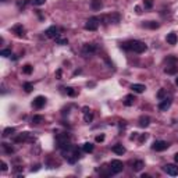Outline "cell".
Wrapping results in <instances>:
<instances>
[{
	"label": "cell",
	"mask_w": 178,
	"mask_h": 178,
	"mask_svg": "<svg viewBox=\"0 0 178 178\" xmlns=\"http://www.w3.org/2000/svg\"><path fill=\"white\" fill-rule=\"evenodd\" d=\"M123 47L127 50H131V52H135V53H143L148 49L146 44L143 42H141V40H129V42L124 43Z\"/></svg>",
	"instance_id": "cell-1"
},
{
	"label": "cell",
	"mask_w": 178,
	"mask_h": 178,
	"mask_svg": "<svg viewBox=\"0 0 178 178\" xmlns=\"http://www.w3.org/2000/svg\"><path fill=\"white\" fill-rule=\"evenodd\" d=\"M99 24H100L99 17H91L87 21V24H85V29H88V31H96L99 28Z\"/></svg>",
	"instance_id": "cell-2"
},
{
	"label": "cell",
	"mask_w": 178,
	"mask_h": 178,
	"mask_svg": "<svg viewBox=\"0 0 178 178\" xmlns=\"http://www.w3.org/2000/svg\"><path fill=\"white\" fill-rule=\"evenodd\" d=\"M124 168V164L123 162H120V160H111L110 163V170H111V174H118L121 173Z\"/></svg>",
	"instance_id": "cell-3"
},
{
	"label": "cell",
	"mask_w": 178,
	"mask_h": 178,
	"mask_svg": "<svg viewBox=\"0 0 178 178\" xmlns=\"http://www.w3.org/2000/svg\"><path fill=\"white\" fill-rule=\"evenodd\" d=\"M168 148V143L166 141H156L153 142L152 145V149L156 150V152H163V150H166Z\"/></svg>",
	"instance_id": "cell-4"
},
{
	"label": "cell",
	"mask_w": 178,
	"mask_h": 178,
	"mask_svg": "<svg viewBox=\"0 0 178 178\" xmlns=\"http://www.w3.org/2000/svg\"><path fill=\"white\" fill-rule=\"evenodd\" d=\"M163 170H164L166 173H167L168 176H171V177L178 176V167L176 164H166L164 167H163Z\"/></svg>",
	"instance_id": "cell-5"
},
{
	"label": "cell",
	"mask_w": 178,
	"mask_h": 178,
	"mask_svg": "<svg viewBox=\"0 0 178 178\" xmlns=\"http://www.w3.org/2000/svg\"><path fill=\"white\" fill-rule=\"evenodd\" d=\"M44 105H46V97L43 96H36L34 99V102H32V106L36 109H42Z\"/></svg>",
	"instance_id": "cell-6"
},
{
	"label": "cell",
	"mask_w": 178,
	"mask_h": 178,
	"mask_svg": "<svg viewBox=\"0 0 178 178\" xmlns=\"http://www.w3.org/2000/svg\"><path fill=\"white\" fill-rule=\"evenodd\" d=\"M170 106H171V99L164 97V99H162V102H160V105H159V110L167 111L168 109H170Z\"/></svg>",
	"instance_id": "cell-7"
},
{
	"label": "cell",
	"mask_w": 178,
	"mask_h": 178,
	"mask_svg": "<svg viewBox=\"0 0 178 178\" xmlns=\"http://www.w3.org/2000/svg\"><path fill=\"white\" fill-rule=\"evenodd\" d=\"M46 36L47 38H53V39H56V38L59 36V28L57 26H50V28L46 29Z\"/></svg>",
	"instance_id": "cell-8"
},
{
	"label": "cell",
	"mask_w": 178,
	"mask_h": 178,
	"mask_svg": "<svg viewBox=\"0 0 178 178\" xmlns=\"http://www.w3.org/2000/svg\"><path fill=\"white\" fill-rule=\"evenodd\" d=\"M96 52V46L95 44H85L84 46V49H82V53H84L85 56H89V54H92V53H95Z\"/></svg>",
	"instance_id": "cell-9"
},
{
	"label": "cell",
	"mask_w": 178,
	"mask_h": 178,
	"mask_svg": "<svg viewBox=\"0 0 178 178\" xmlns=\"http://www.w3.org/2000/svg\"><path fill=\"white\" fill-rule=\"evenodd\" d=\"M131 89L135 93H143L145 91H146V87L145 85H142V84H132L131 85Z\"/></svg>",
	"instance_id": "cell-10"
},
{
	"label": "cell",
	"mask_w": 178,
	"mask_h": 178,
	"mask_svg": "<svg viewBox=\"0 0 178 178\" xmlns=\"http://www.w3.org/2000/svg\"><path fill=\"white\" fill-rule=\"evenodd\" d=\"M113 152L115 153V155H124V153H125V148L123 146V145L121 143H117V145H114V146H113Z\"/></svg>",
	"instance_id": "cell-11"
},
{
	"label": "cell",
	"mask_w": 178,
	"mask_h": 178,
	"mask_svg": "<svg viewBox=\"0 0 178 178\" xmlns=\"http://www.w3.org/2000/svg\"><path fill=\"white\" fill-rule=\"evenodd\" d=\"M91 7H92V10H95V11L100 10V8L103 7L102 0H91Z\"/></svg>",
	"instance_id": "cell-12"
},
{
	"label": "cell",
	"mask_w": 178,
	"mask_h": 178,
	"mask_svg": "<svg viewBox=\"0 0 178 178\" xmlns=\"http://www.w3.org/2000/svg\"><path fill=\"white\" fill-rule=\"evenodd\" d=\"M177 42H178L177 34L171 32V34H168V35H167V43H168V44H177Z\"/></svg>",
	"instance_id": "cell-13"
},
{
	"label": "cell",
	"mask_w": 178,
	"mask_h": 178,
	"mask_svg": "<svg viewBox=\"0 0 178 178\" xmlns=\"http://www.w3.org/2000/svg\"><path fill=\"white\" fill-rule=\"evenodd\" d=\"M143 167H145V163L142 162V160H135V162H134V164H132L134 171H141Z\"/></svg>",
	"instance_id": "cell-14"
},
{
	"label": "cell",
	"mask_w": 178,
	"mask_h": 178,
	"mask_svg": "<svg viewBox=\"0 0 178 178\" xmlns=\"http://www.w3.org/2000/svg\"><path fill=\"white\" fill-rule=\"evenodd\" d=\"M135 96L134 95H127L125 97H124V105L125 106H132L134 103H135Z\"/></svg>",
	"instance_id": "cell-15"
},
{
	"label": "cell",
	"mask_w": 178,
	"mask_h": 178,
	"mask_svg": "<svg viewBox=\"0 0 178 178\" xmlns=\"http://www.w3.org/2000/svg\"><path fill=\"white\" fill-rule=\"evenodd\" d=\"M13 32H16L18 36H24V26L21 24H17V25L13 26Z\"/></svg>",
	"instance_id": "cell-16"
},
{
	"label": "cell",
	"mask_w": 178,
	"mask_h": 178,
	"mask_svg": "<svg viewBox=\"0 0 178 178\" xmlns=\"http://www.w3.org/2000/svg\"><path fill=\"white\" fill-rule=\"evenodd\" d=\"M149 123H150V118L146 117V115H142V117L139 118V125L143 127V128H145V127L149 125Z\"/></svg>",
	"instance_id": "cell-17"
},
{
	"label": "cell",
	"mask_w": 178,
	"mask_h": 178,
	"mask_svg": "<svg viewBox=\"0 0 178 178\" xmlns=\"http://www.w3.org/2000/svg\"><path fill=\"white\" fill-rule=\"evenodd\" d=\"M82 150H84V152H87V153L93 152V145H92L91 142H85L84 146H82Z\"/></svg>",
	"instance_id": "cell-18"
},
{
	"label": "cell",
	"mask_w": 178,
	"mask_h": 178,
	"mask_svg": "<svg viewBox=\"0 0 178 178\" xmlns=\"http://www.w3.org/2000/svg\"><path fill=\"white\" fill-rule=\"evenodd\" d=\"M107 22H113V24L120 22V16H118V14H113V16H109V17H107Z\"/></svg>",
	"instance_id": "cell-19"
},
{
	"label": "cell",
	"mask_w": 178,
	"mask_h": 178,
	"mask_svg": "<svg viewBox=\"0 0 178 178\" xmlns=\"http://www.w3.org/2000/svg\"><path fill=\"white\" fill-rule=\"evenodd\" d=\"M84 110H85L84 111L85 113V117H84L85 118V123H92V120H93V114H92V113H89L87 107H85Z\"/></svg>",
	"instance_id": "cell-20"
},
{
	"label": "cell",
	"mask_w": 178,
	"mask_h": 178,
	"mask_svg": "<svg viewBox=\"0 0 178 178\" xmlns=\"http://www.w3.org/2000/svg\"><path fill=\"white\" fill-rule=\"evenodd\" d=\"M143 26H146V28H150V29H156L159 28V24H157L156 21H148L143 24Z\"/></svg>",
	"instance_id": "cell-21"
},
{
	"label": "cell",
	"mask_w": 178,
	"mask_h": 178,
	"mask_svg": "<svg viewBox=\"0 0 178 178\" xmlns=\"http://www.w3.org/2000/svg\"><path fill=\"white\" fill-rule=\"evenodd\" d=\"M14 132H16V129H14L13 127H8V128H6L4 131H3V136H10V135H13Z\"/></svg>",
	"instance_id": "cell-22"
},
{
	"label": "cell",
	"mask_w": 178,
	"mask_h": 178,
	"mask_svg": "<svg viewBox=\"0 0 178 178\" xmlns=\"http://www.w3.org/2000/svg\"><path fill=\"white\" fill-rule=\"evenodd\" d=\"M32 70H34V68H32L31 64H26V66H24V67H22V73H24V74H26V75H29V74L32 73Z\"/></svg>",
	"instance_id": "cell-23"
},
{
	"label": "cell",
	"mask_w": 178,
	"mask_h": 178,
	"mask_svg": "<svg viewBox=\"0 0 178 178\" xmlns=\"http://www.w3.org/2000/svg\"><path fill=\"white\" fill-rule=\"evenodd\" d=\"M0 56H3V57H11V50L10 49L0 50Z\"/></svg>",
	"instance_id": "cell-24"
},
{
	"label": "cell",
	"mask_w": 178,
	"mask_h": 178,
	"mask_svg": "<svg viewBox=\"0 0 178 178\" xmlns=\"http://www.w3.org/2000/svg\"><path fill=\"white\" fill-rule=\"evenodd\" d=\"M42 121H43L42 115H34V117H32V123L34 124H40Z\"/></svg>",
	"instance_id": "cell-25"
},
{
	"label": "cell",
	"mask_w": 178,
	"mask_h": 178,
	"mask_svg": "<svg viewBox=\"0 0 178 178\" xmlns=\"http://www.w3.org/2000/svg\"><path fill=\"white\" fill-rule=\"evenodd\" d=\"M56 43L63 44V46H64V44H67V43H68V40L66 39V38H60V36H57V38H56Z\"/></svg>",
	"instance_id": "cell-26"
},
{
	"label": "cell",
	"mask_w": 178,
	"mask_h": 178,
	"mask_svg": "<svg viewBox=\"0 0 178 178\" xmlns=\"http://www.w3.org/2000/svg\"><path fill=\"white\" fill-rule=\"evenodd\" d=\"M24 89H25V92H31L32 89H34V85H32L31 82H25V84H24Z\"/></svg>",
	"instance_id": "cell-27"
},
{
	"label": "cell",
	"mask_w": 178,
	"mask_h": 178,
	"mask_svg": "<svg viewBox=\"0 0 178 178\" xmlns=\"http://www.w3.org/2000/svg\"><path fill=\"white\" fill-rule=\"evenodd\" d=\"M164 71H166V73H167V74H176V73H177V67H176V66H171L170 68L167 67Z\"/></svg>",
	"instance_id": "cell-28"
},
{
	"label": "cell",
	"mask_w": 178,
	"mask_h": 178,
	"mask_svg": "<svg viewBox=\"0 0 178 178\" xmlns=\"http://www.w3.org/2000/svg\"><path fill=\"white\" fill-rule=\"evenodd\" d=\"M3 148H4V150H6L7 153H13V152H14V149H13L11 146H8V143H3Z\"/></svg>",
	"instance_id": "cell-29"
},
{
	"label": "cell",
	"mask_w": 178,
	"mask_h": 178,
	"mask_svg": "<svg viewBox=\"0 0 178 178\" xmlns=\"http://www.w3.org/2000/svg\"><path fill=\"white\" fill-rule=\"evenodd\" d=\"M46 3V0H32V4L34 6H42Z\"/></svg>",
	"instance_id": "cell-30"
},
{
	"label": "cell",
	"mask_w": 178,
	"mask_h": 178,
	"mask_svg": "<svg viewBox=\"0 0 178 178\" xmlns=\"http://www.w3.org/2000/svg\"><path fill=\"white\" fill-rule=\"evenodd\" d=\"M157 97H159V99H164V97H166V91H164V89L159 91V93H157Z\"/></svg>",
	"instance_id": "cell-31"
},
{
	"label": "cell",
	"mask_w": 178,
	"mask_h": 178,
	"mask_svg": "<svg viewBox=\"0 0 178 178\" xmlns=\"http://www.w3.org/2000/svg\"><path fill=\"white\" fill-rule=\"evenodd\" d=\"M143 4H145V7H146V8H152L153 3H152V0H145Z\"/></svg>",
	"instance_id": "cell-32"
},
{
	"label": "cell",
	"mask_w": 178,
	"mask_h": 178,
	"mask_svg": "<svg viewBox=\"0 0 178 178\" xmlns=\"http://www.w3.org/2000/svg\"><path fill=\"white\" fill-rule=\"evenodd\" d=\"M66 92L70 95V96H75V91H74L73 88H66Z\"/></svg>",
	"instance_id": "cell-33"
},
{
	"label": "cell",
	"mask_w": 178,
	"mask_h": 178,
	"mask_svg": "<svg viewBox=\"0 0 178 178\" xmlns=\"http://www.w3.org/2000/svg\"><path fill=\"white\" fill-rule=\"evenodd\" d=\"M95 139H96V142H103V141H105V135H103V134H100V135H97Z\"/></svg>",
	"instance_id": "cell-34"
},
{
	"label": "cell",
	"mask_w": 178,
	"mask_h": 178,
	"mask_svg": "<svg viewBox=\"0 0 178 178\" xmlns=\"http://www.w3.org/2000/svg\"><path fill=\"white\" fill-rule=\"evenodd\" d=\"M2 171H7V164L4 162H2Z\"/></svg>",
	"instance_id": "cell-35"
},
{
	"label": "cell",
	"mask_w": 178,
	"mask_h": 178,
	"mask_svg": "<svg viewBox=\"0 0 178 178\" xmlns=\"http://www.w3.org/2000/svg\"><path fill=\"white\" fill-rule=\"evenodd\" d=\"M146 138H148V135H141V138H139V142L146 141Z\"/></svg>",
	"instance_id": "cell-36"
},
{
	"label": "cell",
	"mask_w": 178,
	"mask_h": 178,
	"mask_svg": "<svg viewBox=\"0 0 178 178\" xmlns=\"http://www.w3.org/2000/svg\"><path fill=\"white\" fill-rule=\"evenodd\" d=\"M138 136V132H134V135H131V139H135Z\"/></svg>",
	"instance_id": "cell-37"
},
{
	"label": "cell",
	"mask_w": 178,
	"mask_h": 178,
	"mask_svg": "<svg viewBox=\"0 0 178 178\" xmlns=\"http://www.w3.org/2000/svg\"><path fill=\"white\" fill-rule=\"evenodd\" d=\"M135 10H136V13H138V14H141V7H138V6H136Z\"/></svg>",
	"instance_id": "cell-38"
},
{
	"label": "cell",
	"mask_w": 178,
	"mask_h": 178,
	"mask_svg": "<svg viewBox=\"0 0 178 178\" xmlns=\"http://www.w3.org/2000/svg\"><path fill=\"white\" fill-rule=\"evenodd\" d=\"M174 160L178 163V153H176V156H174Z\"/></svg>",
	"instance_id": "cell-39"
},
{
	"label": "cell",
	"mask_w": 178,
	"mask_h": 178,
	"mask_svg": "<svg viewBox=\"0 0 178 178\" xmlns=\"http://www.w3.org/2000/svg\"><path fill=\"white\" fill-rule=\"evenodd\" d=\"M150 176H149V174H143V176H142V178H149Z\"/></svg>",
	"instance_id": "cell-40"
},
{
	"label": "cell",
	"mask_w": 178,
	"mask_h": 178,
	"mask_svg": "<svg viewBox=\"0 0 178 178\" xmlns=\"http://www.w3.org/2000/svg\"><path fill=\"white\" fill-rule=\"evenodd\" d=\"M176 84L178 85V77H177V79H176Z\"/></svg>",
	"instance_id": "cell-41"
},
{
	"label": "cell",
	"mask_w": 178,
	"mask_h": 178,
	"mask_svg": "<svg viewBox=\"0 0 178 178\" xmlns=\"http://www.w3.org/2000/svg\"><path fill=\"white\" fill-rule=\"evenodd\" d=\"M2 2H6V0H2Z\"/></svg>",
	"instance_id": "cell-42"
}]
</instances>
